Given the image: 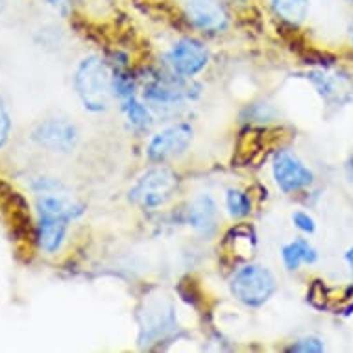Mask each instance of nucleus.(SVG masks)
I'll use <instances>...</instances> for the list:
<instances>
[{
	"mask_svg": "<svg viewBox=\"0 0 353 353\" xmlns=\"http://www.w3.org/2000/svg\"><path fill=\"white\" fill-rule=\"evenodd\" d=\"M37 239L41 248L47 254H56L63 244L69 222L83 213V205L65 194H56L50 187H45L43 194L37 198Z\"/></svg>",
	"mask_w": 353,
	"mask_h": 353,
	"instance_id": "1",
	"label": "nucleus"
},
{
	"mask_svg": "<svg viewBox=\"0 0 353 353\" xmlns=\"http://www.w3.org/2000/svg\"><path fill=\"white\" fill-rule=\"evenodd\" d=\"M76 93L83 108L89 111H105L110 108L113 94V74L110 67L99 58L89 56L78 65L74 76Z\"/></svg>",
	"mask_w": 353,
	"mask_h": 353,
	"instance_id": "2",
	"label": "nucleus"
},
{
	"mask_svg": "<svg viewBox=\"0 0 353 353\" xmlns=\"http://www.w3.org/2000/svg\"><path fill=\"white\" fill-rule=\"evenodd\" d=\"M178 174L167 167L148 168L130 189V202L143 209H156L167 203L178 189Z\"/></svg>",
	"mask_w": 353,
	"mask_h": 353,
	"instance_id": "3",
	"label": "nucleus"
},
{
	"mask_svg": "<svg viewBox=\"0 0 353 353\" xmlns=\"http://www.w3.org/2000/svg\"><path fill=\"white\" fill-rule=\"evenodd\" d=\"M230 289L241 303L259 307L276 292V279L270 270L261 265H244L232 278Z\"/></svg>",
	"mask_w": 353,
	"mask_h": 353,
	"instance_id": "4",
	"label": "nucleus"
},
{
	"mask_svg": "<svg viewBox=\"0 0 353 353\" xmlns=\"http://www.w3.org/2000/svg\"><path fill=\"white\" fill-rule=\"evenodd\" d=\"M187 21L205 34H222L230 28V12L224 0H185Z\"/></svg>",
	"mask_w": 353,
	"mask_h": 353,
	"instance_id": "5",
	"label": "nucleus"
},
{
	"mask_svg": "<svg viewBox=\"0 0 353 353\" xmlns=\"http://www.w3.org/2000/svg\"><path fill=\"white\" fill-rule=\"evenodd\" d=\"M165 58H167V65L172 69L174 74H178L180 78H192L200 70L205 69L209 54L200 41L183 37L174 43Z\"/></svg>",
	"mask_w": 353,
	"mask_h": 353,
	"instance_id": "6",
	"label": "nucleus"
},
{
	"mask_svg": "<svg viewBox=\"0 0 353 353\" xmlns=\"http://www.w3.org/2000/svg\"><path fill=\"white\" fill-rule=\"evenodd\" d=\"M274 180L283 192L303 191L311 185L314 180L313 170L305 167V163L300 157L287 150H279L274 157L272 165Z\"/></svg>",
	"mask_w": 353,
	"mask_h": 353,
	"instance_id": "7",
	"label": "nucleus"
},
{
	"mask_svg": "<svg viewBox=\"0 0 353 353\" xmlns=\"http://www.w3.org/2000/svg\"><path fill=\"white\" fill-rule=\"evenodd\" d=\"M192 141V126L187 122H178L174 126L161 130L159 134L152 137L148 145V157L152 161L161 163L170 157L183 154Z\"/></svg>",
	"mask_w": 353,
	"mask_h": 353,
	"instance_id": "8",
	"label": "nucleus"
},
{
	"mask_svg": "<svg viewBox=\"0 0 353 353\" xmlns=\"http://www.w3.org/2000/svg\"><path fill=\"white\" fill-rule=\"evenodd\" d=\"M78 130L74 124H70L61 119H50L41 122L34 130V141L41 148H45L54 154H69L78 145Z\"/></svg>",
	"mask_w": 353,
	"mask_h": 353,
	"instance_id": "9",
	"label": "nucleus"
},
{
	"mask_svg": "<svg viewBox=\"0 0 353 353\" xmlns=\"http://www.w3.org/2000/svg\"><path fill=\"white\" fill-rule=\"evenodd\" d=\"M113 94H115L124 115L128 121L137 130H146L152 124L150 110L146 108L135 94L134 80L126 74H115L113 76Z\"/></svg>",
	"mask_w": 353,
	"mask_h": 353,
	"instance_id": "10",
	"label": "nucleus"
},
{
	"mask_svg": "<svg viewBox=\"0 0 353 353\" xmlns=\"http://www.w3.org/2000/svg\"><path fill=\"white\" fill-rule=\"evenodd\" d=\"M307 80L313 83L327 104H344L353 99V87L346 76L331 74L327 70H311L307 74Z\"/></svg>",
	"mask_w": 353,
	"mask_h": 353,
	"instance_id": "11",
	"label": "nucleus"
},
{
	"mask_svg": "<svg viewBox=\"0 0 353 353\" xmlns=\"http://www.w3.org/2000/svg\"><path fill=\"white\" fill-rule=\"evenodd\" d=\"M191 87H185L178 83L176 80H167V78H156L150 83L145 85V99L154 105L161 108H172L176 110L187 99H191Z\"/></svg>",
	"mask_w": 353,
	"mask_h": 353,
	"instance_id": "12",
	"label": "nucleus"
},
{
	"mask_svg": "<svg viewBox=\"0 0 353 353\" xmlns=\"http://www.w3.org/2000/svg\"><path fill=\"white\" fill-rule=\"evenodd\" d=\"M187 224L202 237L209 239L219 226V208L213 196L200 194L191 202L187 209Z\"/></svg>",
	"mask_w": 353,
	"mask_h": 353,
	"instance_id": "13",
	"label": "nucleus"
},
{
	"mask_svg": "<svg viewBox=\"0 0 353 353\" xmlns=\"http://www.w3.org/2000/svg\"><path fill=\"white\" fill-rule=\"evenodd\" d=\"M281 259L287 270H298L301 265H314L319 261V252L305 239H294L281 248Z\"/></svg>",
	"mask_w": 353,
	"mask_h": 353,
	"instance_id": "14",
	"label": "nucleus"
},
{
	"mask_svg": "<svg viewBox=\"0 0 353 353\" xmlns=\"http://www.w3.org/2000/svg\"><path fill=\"white\" fill-rule=\"evenodd\" d=\"M268 6L283 23L301 24L309 17L311 0H268Z\"/></svg>",
	"mask_w": 353,
	"mask_h": 353,
	"instance_id": "15",
	"label": "nucleus"
},
{
	"mask_svg": "<svg viewBox=\"0 0 353 353\" xmlns=\"http://www.w3.org/2000/svg\"><path fill=\"white\" fill-rule=\"evenodd\" d=\"M226 208L232 214V219H244L252 213V200L248 192L241 189H228L226 191Z\"/></svg>",
	"mask_w": 353,
	"mask_h": 353,
	"instance_id": "16",
	"label": "nucleus"
},
{
	"mask_svg": "<svg viewBox=\"0 0 353 353\" xmlns=\"http://www.w3.org/2000/svg\"><path fill=\"white\" fill-rule=\"evenodd\" d=\"M290 352H300V353H322L325 350L324 342L316 339V336H305L296 344L289 347Z\"/></svg>",
	"mask_w": 353,
	"mask_h": 353,
	"instance_id": "17",
	"label": "nucleus"
},
{
	"mask_svg": "<svg viewBox=\"0 0 353 353\" xmlns=\"http://www.w3.org/2000/svg\"><path fill=\"white\" fill-rule=\"evenodd\" d=\"M292 222H294V226L298 228L300 232L309 233V235L316 232V222H314L313 216L309 213H305V211H296V213L292 214Z\"/></svg>",
	"mask_w": 353,
	"mask_h": 353,
	"instance_id": "18",
	"label": "nucleus"
},
{
	"mask_svg": "<svg viewBox=\"0 0 353 353\" xmlns=\"http://www.w3.org/2000/svg\"><path fill=\"white\" fill-rule=\"evenodd\" d=\"M10 130H12V121H10V115H8L6 105L0 99V148L6 145L8 137H10Z\"/></svg>",
	"mask_w": 353,
	"mask_h": 353,
	"instance_id": "19",
	"label": "nucleus"
},
{
	"mask_svg": "<svg viewBox=\"0 0 353 353\" xmlns=\"http://www.w3.org/2000/svg\"><path fill=\"white\" fill-rule=\"evenodd\" d=\"M43 2L52 6L54 10H58L59 13H63V15H67L72 8V0H43Z\"/></svg>",
	"mask_w": 353,
	"mask_h": 353,
	"instance_id": "20",
	"label": "nucleus"
},
{
	"mask_svg": "<svg viewBox=\"0 0 353 353\" xmlns=\"http://www.w3.org/2000/svg\"><path fill=\"white\" fill-rule=\"evenodd\" d=\"M344 261H346L347 268H350V272H352V278H353V246L352 248L346 250V254H344Z\"/></svg>",
	"mask_w": 353,
	"mask_h": 353,
	"instance_id": "21",
	"label": "nucleus"
},
{
	"mask_svg": "<svg viewBox=\"0 0 353 353\" xmlns=\"http://www.w3.org/2000/svg\"><path fill=\"white\" fill-rule=\"evenodd\" d=\"M226 4H237V6H243V4H246L248 0H224Z\"/></svg>",
	"mask_w": 353,
	"mask_h": 353,
	"instance_id": "22",
	"label": "nucleus"
},
{
	"mask_svg": "<svg viewBox=\"0 0 353 353\" xmlns=\"http://www.w3.org/2000/svg\"><path fill=\"white\" fill-rule=\"evenodd\" d=\"M347 35H350V43L353 45V21L352 24H350V28H347Z\"/></svg>",
	"mask_w": 353,
	"mask_h": 353,
	"instance_id": "23",
	"label": "nucleus"
},
{
	"mask_svg": "<svg viewBox=\"0 0 353 353\" xmlns=\"http://www.w3.org/2000/svg\"><path fill=\"white\" fill-rule=\"evenodd\" d=\"M2 6H4V2H2V0H0V12H2Z\"/></svg>",
	"mask_w": 353,
	"mask_h": 353,
	"instance_id": "24",
	"label": "nucleus"
},
{
	"mask_svg": "<svg viewBox=\"0 0 353 353\" xmlns=\"http://www.w3.org/2000/svg\"><path fill=\"white\" fill-rule=\"evenodd\" d=\"M347 2H350V4H353V0H347Z\"/></svg>",
	"mask_w": 353,
	"mask_h": 353,
	"instance_id": "25",
	"label": "nucleus"
}]
</instances>
